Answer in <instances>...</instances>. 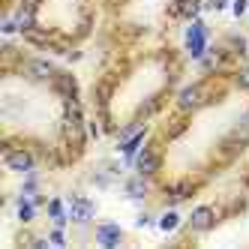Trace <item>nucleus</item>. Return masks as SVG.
<instances>
[{"instance_id":"21","label":"nucleus","mask_w":249,"mask_h":249,"mask_svg":"<svg viewBox=\"0 0 249 249\" xmlns=\"http://www.w3.org/2000/svg\"><path fill=\"white\" fill-rule=\"evenodd\" d=\"M228 3H231V0H207V3H204V9H210V12H222Z\"/></svg>"},{"instance_id":"18","label":"nucleus","mask_w":249,"mask_h":249,"mask_svg":"<svg viewBox=\"0 0 249 249\" xmlns=\"http://www.w3.org/2000/svg\"><path fill=\"white\" fill-rule=\"evenodd\" d=\"M231 12H234V18H243L249 12V0H231Z\"/></svg>"},{"instance_id":"14","label":"nucleus","mask_w":249,"mask_h":249,"mask_svg":"<svg viewBox=\"0 0 249 249\" xmlns=\"http://www.w3.org/2000/svg\"><path fill=\"white\" fill-rule=\"evenodd\" d=\"M117 177H120V168L108 162V165H102V168H96V171H93V183H96L99 189H108V186L117 180Z\"/></svg>"},{"instance_id":"3","label":"nucleus","mask_w":249,"mask_h":249,"mask_svg":"<svg viewBox=\"0 0 249 249\" xmlns=\"http://www.w3.org/2000/svg\"><path fill=\"white\" fill-rule=\"evenodd\" d=\"M21 75L33 84H48V81H54L57 69L45 57H27V60H21Z\"/></svg>"},{"instance_id":"8","label":"nucleus","mask_w":249,"mask_h":249,"mask_svg":"<svg viewBox=\"0 0 249 249\" xmlns=\"http://www.w3.org/2000/svg\"><path fill=\"white\" fill-rule=\"evenodd\" d=\"M96 243L105 246V249L120 246V243H123V231H120V225H117V222H102V225L96 228Z\"/></svg>"},{"instance_id":"12","label":"nucleus","mask_w":249,"mask_h":249,"mask_svg":"<svg viewBox=\"0 0 249 249\" xmlns=\"http://www.w3.org/2000/svg\"><path fill=\"white\" fill-rule=\"evenodd\" d=\"M201 9H204L201 0H174V3H171V15H174V18H186V21L198 18Z\"/></svg>"},{"instance_id":"17","label":"nucleus","mask_w":249,"mask_h":249,"mask_svg":"<svg viewBox=\"0 0 249 249\" xmlns=\"http://www.w3.org/2000/svg\"><path fill=\"white\" fill-rule=\"evenodd\" d=\"M153 111H159V96H150L144 105H141V108H138V120L147 117V114H153Z\"/></svg>"},{"instance_id":"1","label":"nucleus","mask_w":249,"mask_h":249,"mask_svg":"<svg viewBox=\"0 0 249 249\" xmlns=\"http://www.w3.org/2000/svg\"><path fill=\"white\" fill-rule=\"evenodd\" d=\"M210 102V87L204 81H195V84H186L180 93H177V111L180 114H192L204 108V105Z\"/></svg>"},{"instance_id":"10","label":"nucleus","mask_w":249,"mask_h":249,"mask_svg":"<svg viewBox=\"0 0 249 249\" xmlns=\"http://www.w3.org/2000/svg\"><path fill=\"white\" fill-rule=\"evenodd\" d=\"M144 141H147V126H141L132 138L120 141V153H123V159H126V162H135V156H138L141 147H144Z\"/></svg>"},{"instance_id":"19","label":"nucleus","mask_w":249,"mask_h":249,"mask_svg":"<svg viewBox=\"0 0 249 249\" xmlns=\"http://www.w3.org/2000/svg\"><path fill=\"white\" fill-rule=\"evenodd\" d=\"M234 81H237V87H240V90H249V66L237 69V75H234Z\"/></svg>"},{"instance_id":"5","label":"nucleus","mask_w":249,"mask_h":249,"mask_svg":"<svg viewBox=\"0 0 249 249\" xmlns=\"http://www.w3.org/2000/svg\"><path fill=\"white\" fill-rule=\"evenodd\" d=\"M159 168H162V153H159V147L144 144L138 150V156H135V171L144 174V177H153Z\"/></svg>"},{"instance_id":"4","label":"nucleus","mask_w":249,"mask_h":249,"mask_svg":"<svg viewBox=\"0 0 249 249\" xmlns=\"http://www.w3.org/2000/svg\"><path fill=\"white\" fill-rule=\"evenodd\" d=\"M207 36H210L207 24L198 21V18H192V24L186 27V51H189L192 60H201L207 54Z\"/></svg>"},{"instance_id":"11","label":"nucleus","mask_w":249,"mask_h":249,"mask_svg":"<svg viewBox=\"0 0 249 249\" xmlns=\"http://www.w3.org/2000/svg\"><path fill=\"white\" fill-rule=\"evenodd\" d=\"M51 87H54L63 99H78V81H75V75H69V72H57L54 81H51Z\"/></svg>"},{"instance_id":"20","label":"nucleus","mask_w":249,"mask_h":249,"mask_svg":"<svg viewBox=\"0 0 249 249\" xmlns=\"http://www.w3.org/2000/svg\"><path fill=\"white\" fill-rule=\"evenodd\" d=\"M183 129H186V120H183V117H180V120H171V126H168V138H177Z\"/></svg>"},{"instance_id":"15","label":"nucleus","mask_w":249,"mask_h":249,"mask_svg":"<svg viewBox=\"0 0 249 249\" xmlns=\"http://www.w3.org/2000/svg\"><path fill=\"white\" fill-rule=\"evenodd\" d=\"M45 210H48V219L54 222V228H66V219H69V213L63 210V201H60V198H48Z\"/></svg>"},{"instance_id":"9","label":"nucleus","mask_w":249,"mask_h":249,"mask_svg":"<svg viewBox=\"0 0 249 249\" xmlns=\"http://www.w3.org/2000/svg\"><path fill=\"white\" fill-rule=\"evenodd\" d=\"M123 192H126V198H132V201H144V198H147V192H150V177H144V174L126 177V183H123Z\"/></svg>"},{"instance_id":"7","label":"nucleus","mask_w":249,"mask_h":249,"mask_svg":"<svg viewBox=\"0 0 249 249\" xmlns=\"http://www.w3.org/2000/svg\"><path fill=\"white\" fill-rule=\"evenodd\" d=\"M213 225H216V207H210V204H198L192 213H189V228L192 231H210Z\"/></svg>"},{"instance_id":"23","label":"nucleus","mask_w":249,"mask_h":249,"mask_svg":"<svg viewBox=\"0 0 249 249\" xmlns=\"http://www.w3.org/2000/svg\"><path fill=\"white\" fill-rule=\"evenodd\" d=\"M135 225H138V228H150V225H153V216H150V213H141V216L135 219Z\"/></svg>"},{"instance_id":"6","label":"nucleus","mask_w":249,"mask_h":249,"mask_svg":"<svg viewBox=\"0 0 249 249\" xmlns=\"http://www.w3.org/2000/svg\"><path fill=\"white\" fill-rule=\"evenodd\" d=\"M96 216V204L90 198H84V195H75V198H69V219L75 225H87Z\"/></svg>"},{"instance_id":"24","label":"nucleus","mask_w":249,"mask_h":249,"mask_svg":"<svg viewBox=\"0 0 249 249\" xmlns=\"http://www.w3.org/2000/svg\"><path fill=\"white\" fill-rule=\"evenodd\" d=\"M87 135H90V138H99V135H102V129H99V123H96V120L90 123V126H87Z\"/></svg>"},{"instance_id":"2","label":"nucleus","mask_w":249,"mask_h":249,"mask_svg":"<svg viewBox=\"0 0 249 249\" xmlns=\"http://www.w3.org/2000/svg\"><path fill=\"white\" fill-rule=\"evenodd\" d=\"M3 162L9 171H18V174H30L36 168V153L30 147H12V144H3Z\"/></svg>"},{"instance_id":"16","label":"nucleus","mask_w":249,"mask_h":249,"mask_svg":"<svg viewBox=\"0 0 249 249\" xmlns=\"http://www.w3.org/2000/svg\"><path fill=\"white\" fill-rule=\"evenodd\" d=\"M159 228L165 231V234H171V231H177L180 228V216H177V210H165L162 216H159V222H156Z\"/></svg>"},{"instance_id":"13","label":"nucleus","mask_w":249,"mask_h":249,"mask_svg":"<svg viewBox=\"0 0 249 249\" xmlns=\"http://www.w3.org/2000/svg\"><path fill=\"white\" fill-rule=\"evenodd\" d=\"M192 192H195V183H192V180H177V183H171V186L165 189V195H168L171 204H180V201L192 198Z\"/></svg>"},{"instance_id":"22","label":"nucleus","mask_w":249,"mask_h":249,"mask_svg":"<svg viewBox=\"0 0 249 249\" xmlns=\"http://www.w3.org/2000/svg\"><path fill=\"white\" fill-rule=\"evenodd\" d=\"M51 243H54V246H66V237H63V228H54V231H51V237H48Z\"/></svg>"}]
</instances>
